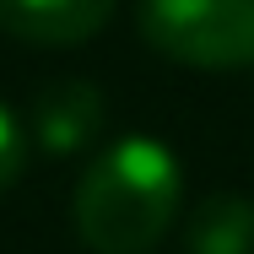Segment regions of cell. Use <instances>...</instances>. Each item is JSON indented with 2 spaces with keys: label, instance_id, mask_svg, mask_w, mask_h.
Instances as JSON below:
<instances>
[{
  "label": "cell",
  "instance_id": "obj_1",
  "mask_svg": "<svg viewBox=\"0 0 254 254\" xmlns=\"http://www.w3.org/2000/svg\"><path fill=\"white\" fill-rule=\"evenodd\" d=\"M179 157L152 135H125L76 184V233L92 254H146L179 216Z\"/></svg>",
  "mask_w": 254,
  "mask_h": 254
},
{
  "label": "cell",
  "instance_id": "obj_2",
  "mask_svg": "<svg viewBox=\"0 0 254 254\" xmlns=\"http://www.w3.org/2000/svg\"><path fill=\"white\" fill-rule=\"evenodd\" d=\"M141 38L195 70L254 65V0H141Z\"/></svg>",
  "mask_w": 254,
  "mask_h": 254
},
{
  "label": "cell",
  "instance_id": "obj_3",
  "mask_svg": "<svg viewBox=\"0 0 254 254\" xmlns=\"http://www.w3.org/2000/svg\"><path fill=\"white\" fill-rule=\"evenodd\" d=\"M103 119H108V103H103V92L92 81H54L33 103V135L54 157H70L81 146H92Z\"/></svg>",
  "mask_w": 254,
  "mask_h": 254
},
{
  "label": "cell",
  "instance_id": "obj_4",
  "mask_svg": "<svg viewBox=\"0 0 254 254\" xmlns=\"http://www.w3.org/2000/svg\"><path fill=\"white\" fill-rule=\"evenodd\" d=\"M114 16V0H0V33L22 44H81Z\"/></svg>",
  "mask_w": 254,
  "mask_h": 254
},
{
  "label": "cell",
  "instance_id": "obj_5",
  "mask_svg": "<svg viewBox=\"0 0 254 254\" xmlns=\"http://www.w3.org/2000/svg\"><path fill=\"white\" fill-rule=\"evenodd\" d=\"M190 254H254V200L244 195H211L195 205L184 227Z\"/></svg>",
  "mask_w": 254,
  "mask_h": 254
},
{
  "label": "cell",
  "instance_id": "obj_6",
  "mask_svg": "<svg viewBox=\"0 0 254 254\" xmlns=\"http://www.w3.org/2000/svg\"><path fill=\"white\" fill-rule=\"evenodd\" d=\"M22 168H27V130H22V119L0 103V195L22 179Z\"/></svg>",
  "mask_w": 254,
  "mask_h": 254
}]
</instances>
